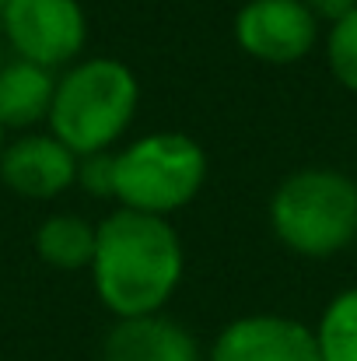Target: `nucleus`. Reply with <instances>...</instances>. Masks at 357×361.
Returning a JSON list of instances; mask_svg holds the SVG:
<instances>
[{
	"instance_id": "1",
	"label": "nucleus",
	"mask_w": 357,
	"mask_h": 361,
	"mask_svg": "<svg viewBox=\"0 0 357 361\" xmlns=\"http://www.w3.org/2000/svg\"><path fill=\"white\" fill-rule=\"evenodd\" d=\"M88 270L99 302L116 319H133L165 309L182 281L186 256L168 218L119 207L99 225Z\"/></svg>"
},
{
	"instance_id": "2",
	"label": "nucleus",
	"mask_w": 357,
	"mask_h": 361,
	"mask_svg": "<svg viewBox=\"0 0 357 361\" xmlns=\"http://www.w3.org/2000/svg\"><path fill=\"white\" fill-rule=\"evenodd\" d=\"M137 102H140V85L123 60L113 56L81 60L56 81L49 133L60 137L77 158L109 151L130 130L137 116Z\"/></svg>"
},
{
	"instance_id": "3",
	"label": "nucleus",
	"mask_w": 357,
	"mask_h": 361,
	"mask_svg": "<svg viewBox=\"0 0 357 361\" xmlns=\"http://www.w3.org/2000/svg\"><path fill=\"white\" fill-rule=\"evenodd\" d=\"M270 225L298 256H333L357 235V183L337 169L291 172L270 200Z\"/></svg>"
},
{
	"instance_id": "4",
	"label": "nucleus",
	"mask_w": 357,
	"mask_h": 361,
	"mask_svg": "<svg viewBox=\"0 0 357 361\" xmlns=\"http://www.w3.org/2000/svg\"><path fill=\"white\" fill-rule=\"evenodd\" d=\"M207 179V154L189 133H144L116 151L113 197L119 207L168 218L186 207Z\"/></svg>"
},
{
	"instance_id": "5",
	"label": "nucleus",
	"mask_w": 357,
	"mask_h": 361,
	"mask_svg": "<svg viewBox=\"0 0 357 361\" xmlns=\"http://www.w3.org/2000/svg\"><path fill=\"white\" fill-rule=\"evenodd\" d=\"M0 32L14 56L39 67H67L88 42V18L77 0H11Z\"/></svg>"
},
{
	"instance_id": "6",
	"label": "nucleus",
	"mask_w": 357,
	"mask_h": 361,
	"mask_svg": "<svg viewBox=\"0 0 357 361\" xmlns=\"http://www.w3.org/2000/svg\"><path fill=\"white\" fill-rule=\"evenodd\" d=\"M238 46L263 63H294L319 39V18L305 0H249L235 14Z\"/></svg>"
},
{
	"instance_id": "7",
	"label": "nucleus",
	"mask_w": 357,
	"mask_h": 361,
	"mask_svg": "<svg viewBox=\"0 0 357 361\" xmlns=\"http://www.w3.org/2000/svg\"><path fill=\"white\" fill-rule=\"evenodd\" d=\"M211 361H322L315 330L287 316H242L221 330Z\"/></svg>"
},
{
	"instance_id": "8",
	"label": "nucleus",
	"mask_w": 357,
	"mask_h": 361,
	"mask_svg": "<svg viewBox=\"0 0 357 361\" xmlns=\"http://www.w3.org/2000/svg\"><path fill=\"white\" fill-rule=\"evenodd\" d=\"M0 179L18 197L49 200L77 183V154L53 133H25L4 144Z\"/></svg>"
},
{
	"instance_id": "9",
	"label": "nucleus",
	"mask_w": 357,
	"mask_h": 361,
	"mask_svg": "<svg viewBox=\"0 0 357 361\" xmlns=\"http://www.w3.org/2000/svg\"><path fill=\"white\" fill-rule=\"evenodd\" d=\"M102 361H200V348L186 326L151 312L116 319L102 344Z\"/></svg>"
},
{
	"instance_id": "10",
	"label": "nucleus",
	"mask_w": 357,
	"mask_h": 361,
	"mask_svg": "<svg viewBox=\"0 0 357 361\" xmlns=\"http://www.w3.org/2000/svg\"><path fill=\"white\" fill-rule=\"evenodd\" d=\"M56 95V78L49 67L32 60H7L0 67V126L4 130H32L35 123L49 120Z\"/></svg>"
},
{
	"instance_id": "11",
	"label": "nucleus",
	"mask_w": 357,
	"mask_h": 361,
	"mask_svg": "<svg viewBox=\"0 0 357 361\" xmlns=\"http://www.w3.org/2000/svg\"><path fill=\"white\" fill-rule=\"evenodd\" d=\"M95 235L99 225L84 221L81 214H53L35 232V252L56 270H81L95 259Z\"/></svg>"
},
{
	"instance_id": "12",
	"label": "nucleus",
	"mask_w": 357,
	"mask_h": 361,
	"mask_svg": "<svg viewBox=\"0 0 357 361\" xmlns=\"http://www.w3.org/2000/svg\"><path fill=\"white\" fill-rule=\"evenodd\" d=\"M315 344L322 361H357V284L326 305L315 326Z\"/></svg>"
},
{
	"instance_id": "13",
	"label": "nucleus",
	"mask_w": 357,
	"mask_h": 361,
	"mask_svg": "<svg viewBox=\"0 0 357 361\" xmlns=\"http://www.w3.org/2000/svg\"><path fill=\"white\" fill-rule=\"evenodd\" d=\"M326 56H330L333 78H337L344 88L357 92V7L330 28Z\"/></svg>"
},
{
	"instance_id": "14",
	"label": "nucleus",
	"mask_w": 357,
	"mask_h": 361,
	"mask_svg": "<svg viewBox=\"0 0 357 361\" xmlns=\"http://www.w3.org/2000/svg\"><path fill=\"white\" fill-rule=\"evenodd\" d=\"M77 183H81L92 197H113L116 154H113V151H95V154L77 158Z\"/></svg>"
},
{
	"instance_id": "15",
	"label": "nucleus",
	"mask_w": 357,
	"mask_h": 361,
	"mask_svg": "<svg viewBox=\"0 0 357 361\" xmlns=\"http://www.w3.org/2000/svg\"><path fill=\"white\" fill-rule=\"evenodd\" d=\"M305 7L319 18V21H330L337 25L340 18H347L351 11L357 7V0H305Z\"/></svg>"
},
{
	"instance_id": "16",
	"label": "nucleus",
	"mask_w": 357,
	"mask_h": 361,
	"mask_svg": "<svg viewBox=\"0 0 357 361\" xmlns=\"http://www.w3.org/2000/svg\"><path fill=\"white\" fill-rule=\"evenodd\" d=\"M7 4H11V0H0V18H4V11H7Z\"/></svg>"
},
{
	"instance_id": "17",
	"label": "nucleus",
	"mask_w": 357,
	"mask_h": 361,
	"mask_svg": "<svg viewBox=\"0 0 357 361\" xmlns=\"http://www.w3.org/2000/svg\"><path fill=\"white\" fill-rule=\"evenodd\" d=\"M4 63H7V56H4V42H0V67H4Z\"/></svg>"
},
{
	"instance_id": "18",
	"label": "nucleus",
	"mask_w": 357,
	"mask_h": 361,
	"mask_svg": "<svg viewBox=\"0 0 357 361\" xmlns=\"http://www.w3.org/2000/svg\"><path fill=\"white\" fill-rule=\"evenodd\" d=\"M4 133H7V130H4V126H0V154H4Z\"/></svg>"
}]
</instances>
